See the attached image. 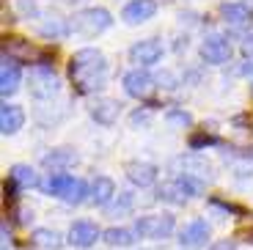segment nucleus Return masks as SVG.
Here are the masks:
<instances>
[{
    "label": "nucleus",
    "mask_w": 253,
    "mask_h": 250,
    "mask_svg": "<svg viewBox=\"0 0 253 250\" xmlns=\"http://www.w3.org/2000/svg\"><path fill=\"white\" fill-rule=\"evenodd\" d=\"M108 75H110L108 58L96 47H83L69 58V80L75 85V91L83 96L102 91L108 85Z\"/></svg>",
    "instance_id": "1"
},
{
    "label": "nucleus",
    "mask_w": 253,
    "mask_h": 250,
    "mask_svg": "<svg viewBox=\"0 0 253 250\" xmlns=\"http://www.w3.org/2000/svg\"><path fill=\"white\" fill-rule=\"evenodd\" d=\"M72 33L85 39H96L99 33H105L110 25H113V14L102 6H91V8H80L75 11V17L69 19Z\"/></svg>",
    "instance_id": "2"
},
{
    "label": "nucleus",
    "mask_w": 253,
    "mask_h": 250,
    "mask_svg": "<svg viewBox=\"0 0 253 250\" xmlns=\"http://www.w3.org/2000/svg\"><path fill=\"white\" fill-rule=\"evenodd\" d=\"M176 231V217L171 212L163 214H140L135 220V234L140 239H168Z\"/></svg>",
    "instance_id": "3"
},
{
    "label": "nucleus",
    "mask_w": 253,
    "mask_h": 250,
    "mask_svg": "<svg viewBox=\"0 0 253 250\" xmlns=\"http://www.w3.org/2000/svg\"><path fill=\"white\" fill-rule=\"evenodd\" d=\"M28 91L33 99H52L61 91V80H58L52 66H33L28 75Z\"/></svg>",
    "instance_id": "4"
},
{
    "label": "nucleus",
    "mask_w": 253,
    "mask_h": 250,
    "mask_svg": "<svg viewBox=\"0 0 253 250\" xmlns=\"http://www.w3.org/2000/svg\"><path fill=\"white\" fill-rule=\"evenodd\" d=\"M231 55H234V47L223 33H209L201 42V61L209 66H223V63L231 61Z\"/></svg>",
    "instance_id": "5"
},
{
    "label": "nucleus",
    "mask_w": 253,
    "mask_h": 250,
    "mask_svg": "<svg viewBox=\"0 0 253 250\" xmlns=\"http://www.w3.org/2000/svg\"><path fill=\"white\" fill-rule=\"evenodd\" d=\"M163 52H165V47L160 39H143V42H135L126 55H129L132 63H138V69H149V66L163 61Z\"/></svg>",
    "instance_id": "6"
},
{
    "label": "nucleus",
    "mask_w": 253,
    "mask_h": 250,
    "mask_svg": "<svg viewBox=\"0 0 253 250\" xmlns=\"http://www.w3.org/2000/svg\"><path fill=\"white\" fill-rule=\"evenodd\" d=\"M176 168H182L184 176H193V179H201V181H212L215 179V168H212V163H209L207 157H201L198 151H190V154L179 157Z\"/></svg>",
    "instance_id": "7"
},
{
    "label": "nucleus",
    "mask_w": 253,
    "mask_h": 250,
    "mask_svg": "<svg viewBox=\"0 0 253 250\" xmlns=\"http://www.w3.org/2000/svg\"><path fill=\"white\" fill-rule=\"evenodd\" d=\"M154 83H157V77H152L146 69H132V72L124 75L121 85H124L126 96H132V99H146V96H152Z\"/></svg>",
    "instance_id": "8"
},
{
    "label": "nucleus",
    "mask_w": 253,
    "mask_h": 250,
    "mask_svg": "<svg viewBox=\"0 0 253 250\" xmlns=\"http://www.w3.org/2000/svg\"><path fill=\"white\" fill-rule=\"evenodd\" d=\"M102 237L99 225L91 223V220H77V223L69 225V234H66V242L72 245V248H91V245H96V239Z\"/></svg>",
    "instance_id": "9"
},
{
    "label": "nucleus",
    "mask_w": 253,
    "mask_h": 250,
    "mask_svg": "<svg viewBox=\"0 0 253 250\" xmlns=\"http://www.w3.org/2000/svg\"><path fill=\"white\" fill-rule=\"evenodd\" d=\"M209 234H212L209 223L201 217H196V220H190V223H184L182 228H179V245H184V248H201V245H207Z\"/></svg>",
    "instance_id": "10"
},
{
    "label": "nucleus",
    "mask_w": 253,
    "mask_h": 250,
    "mask_svg": "<svg viewBox=\"0 0 253 250\" xmlns=\"http://www.w3.org/2000/svg\"><path fill=\"white\" fill-rule=\"evenodd\" d=\"M157 14V0H129L121 8V19L126 25H143Z\"/></svg>",
    "instance_id": "11"
},
{
    "label": "nucleus",
    "mask_w": 253,
    "mask_h": 250,
    "mask_svg": "<svg viewBox=\"0 0 253 250\" xmlns=\"http://www.w3.org/2000/svg\"><path fill=\"white\" fill-rule=\"evenodd\" d=\"M77 163H80L77 151L75 149H66V146L52 149V151H47V154L42 157V165H44L47 170H52V173H66V170L75 168Z\"/></svg>",
    "instance_id": "12"
},
{
    "label": "nucleus",
    "mask_w": 253,
    "mask_h": 250,
    "mask_svg": "<svg viewBox=\"0 0 253 250\" xmlns=\"http://www.w3.org/2000/svg\"><path fill=\"white\" fill-rule=\"evenodd\" d=\"M126 179L132 181L135 187H152L160 176V168L154 163H140V160H132V163L124 165Z\"/></svg>",
    "instance_id": "13"
},
{
    "label": "nucleus",
    "mask_w": 253,
    "mask_h": 250,
    "mask_svg": "<svg viewBox=\"0 0 253 250\" xmlns=\"http://www.w3.org/2000/svg\"><path fill=\"white\" fill-rule=\"evenodd\" d=\"M121 102L119 99H110V96H102V99H96L94 105L88 107V113H91V119L96 121V124H102V126H113L116 121H119V116H121Z\"/></svg>",
    "instance_id": "14"
},
{
    "label": "nucleus",
    "mask_w": 253,
    "mask_h": 250,
    "mask_svg": "<svg viewBox=\"0 0 253 250\" xmlns=\"http://www.w3.org/2000/svg\"><path fill=\"white\" fill-rule=\"evenodd\" d=\"M19 83H22V69H19V61H14L11 55H6V52H3V69H0V94L8 99L11 94H17Z\"/></svg>",
    "instance_id": "15"
},
{
    "label": "nucleus",
    "mask_w": 253,
    "mask_h": 250,
    "mask_svg": "<svg viewBox=\"0 0 253 250\" xmlns=\"http://www.w3.org/2000/svg\"><path fill=\"white\" fill-rule=\"evenodd\" d=\"M22 126H25V110L19 105L3 102V107H0V132L3 135H17Z\"/></svg>",
    "instance_id": "16"
},
{
    "label": "nucleus",
    "mask_w": 253,
    "mask_h": 250,
    "mask_svg": "<svg viewBox=\"0 0 253 250\" xmlns=\"http://www.w3.org/2000/svg\"><path fill=\"white\" fill-rule=\"evenodd\" d=\"M119 195V190H116V181L110 179V176H96L94 184H91V204L94 207H110V201Z\"/></svg>",
    "instance_id": "17"
},
{
    "label": "nucleus",
    "mask_w": 253,
    "mask_h": 250,
    "mask_svg": "<svg viewBox=\"0 0 253 250\" xmlns=\"http://www.w3.org/2000/svg\"><path fill=\"white\" fill-rule=\"evenodd\" d=\"M135 239H138L135 228H124V225H113V228L102 231V242L110 245V248H132Z\"/></svg>",
    "instance_id": "18"
},
{
    "label": "nucleus",
    "mask_w": 253,
    "mask_h": 250,
    "mask_svg": "<svg viewBox=\"0 0 253 250\" xmlns=\"http://www.w3.org/2000/svg\"><path fill=\"white\" fill-rule=\"evenodd\" d=\"M8 179L17 184L19 190H28V187H42V181H39V173L31 168V165H11V170H8Z\"/></svg>",
    "instance_id": "19"
},
{
    "label": "nucleus",
    "mask_w": 253,
    "mask_h": 250,
    "mask_svg": "<svg viewBox=\"0 0 253 250\" xmlns=\"http://www.w3.org/2000/svg\"><path fill=\"white\" fill-rule=\"evenodd\" d=\"M220 17L226 19L228 25H248L251 22V8L245 3H223L220 6Z\"/></svg>",
    "instance_id": "20"
},
{
    "label": "nucleus",
    "mask_w": 253,
    "mask_h": 250,
    "mask_svg": "<svg viewBox=\"0 0 253 250\" xmlns=\"http://www.w3.org/2000/svg\"><path fill=\"white\" fill-rule=\"evenodd\" d=\"M72 179H75V176H69V173H50L42 181V193L52 195V198H63V193L69 190Z\"/></svg>",
    "instance_id": "21"
},
{
    "label": "nucleus",
    "mask_w": 253,
    "mask_h": 250,
    "mask_svg": "<svg viewBox=\"0 0 253 250\" xmlns=\"http://www.w3.org/2000/svg\"><path fill=\"white\" fill-rule=\"evenodd\" d=\"M69 31H72V25L63 17H58V14L44 17V22H39V33H42L44 39H61V36H66Z\"/></svg>",
    "instance_id": "22"
},
{
    "label": "nucleus",
    "mask_w": 253,
    "mask_h": 250,
    "mask_svg": "<svg viewBox=\"0 0 253 250\" xmlns=\"http://www.w3.org/2000/svg\"><path fill=\"white\" fill-rule=\"evenodd\" d=\"M157 195H160L163 201H168V204H176V207H184V204H187V198H190V195L184 193V187H182V181H179V179L165 181L163 187H160Z\"/></svg>",
    "instance_id": "23"
},
{
    "label": "nucleus",
    "mask_w": 253,
    "mask_h": 250,
    "mask_svg": "<svg viewBox=\"0 0 253 250\" xmlns=\"http://www.w3.org/2000/svg\"><path fill=\"white\" fill-rule=\"evenodd\" d=\"M31 242L42 250H61L63 239H61V234L52 231V228H36V231L31 234Z\"/></svg>",
    "instance_id": "24"
},
{
    "label": "nucleus",
    "mask_w": 253,
    "mask_h": 250,
    "mask_svg": "<svg viewBox=\"0 0 253 250\" xmlns=\"http://www.w3.org/2000/svg\"><path fill=\"white\" fill-rule=\"evenodd\" d=\"M85 195H91V187H88V181L85 179H72V184H69V190L63 193V204H69V207H80L83 201H85Z\"/></svg>",
    "instance_id": "25"
},
{
    "label": "nucleus",
    "mask_w": 253,
    "mask_h": 250,
    "mask_svg": "<svg viewBox=\"0 0 253 250\" xmlns=\"http://www.w3.org/2000/svg\"><path fill=\"white\" fill-rule=\"evenodd\" d=\"M165 121H168L171 126H179V129L193 126V116H190L184 107H168V110H165Z\"/></svg>",
    "instance_id": "26"
},
{
    "label": "nucleus",
    "mask_w": 253,
    "mask_h": 250,
    "mask_svg": "<svg viewBox=\"0 0 253 250\" xmlns=\"http://www.w3.org/2000/svg\"><path fill=\"white\" fill-rule=\"evenodd\" d=\"M187 143H190V149H193V151H201V149H209V146H217V143H220V138L204 129V132H193Z\"/></svg>",
    "instance_id": "27"
},
{
    "label": "nucleus",
    "mask_w": 253,
    "mask_h": 250,
    "mask_svg": "<svg viewBox=\"0 0 253 250\" xmlns=\"http://www.w3.org/2000/svg\"><path fill=\"white\" fill-rule=\"evenodd\" d=\"M132 204H135V195L132 193H119V204L110 209V214H126L129 209H132Z\"/></svg>",
    "instance_id": "28"
},
{
    "label": "nucleus",
    "mask_w": 253,
    "mask_h": 250,
    "mask_svg": "<svg viewBox=\"0 0 253 250\" xmlns=\"http://www.w3.org/2000/svg\"><path fill=\"white\" fill-rule=\"evenodd\" d=\"M17 6L25 17H39V6L33 3V0H17Z\"/></svg>",
    "instance_id": "29"
},
{
    "label": "nucleus",
    "mask_w": 253,
    "mask_h": 250,
    "mask_svg": "<svg viewBox=\"0 0 253 250\" xmlns=\"http://www.w3.org/2000/svg\"><path fill=\"white\" fill-rule=\"evenodd\" d=\"M157 83H160V88H176L179 85V80L171 75V72H163V75L157 77Z\"/></svg>",
    "instance_id": "30"
},
{
    "label": "nucleus",
    "mask_w": 253,
    "mask_h": 250,
    "mask_svg": "<svg viewBox=\"0 0 253 250\" xmlns=\"http://www.w3.org/2000/svg\"><path fill=\"white\" fill-rule=\"evenodd\" d=\"M31 220H33V212H31V209H17V223H19V225H28Z\"/></svg>",
    "instance_id": "31"
},
{
    "label": "nucleus",
    "mask_w": 253,
    "mask_h": 250,
    "mask_svg": "<svg viewBox=\"0 0 253 250\" xmlns=\"http://www.w3.org/2000/svg\"><path fill=\"white\" fill-rule=\"evenodd\" d=\"M209 250H237V242H231V239H220V242H215Z\"/></svg>",
    "instance_id": "32"
},
{
    "label": "nucleus",
    "mask_w": 253,
    "mask_h": 250,
    "mask_svg": "<svg viewBox=\"0 0 253 250\" xmlns=\"http://www.w3.org/2000/svg\"><path fill=\"white\" fill-rule=\"evenodd\" d=\"M129 121H132L135 126H138V124H146V121H149V110H143V113H140V110H135L132 116H129Z\"/></svg>",
    "instance_id": "33"
},
{
    "label": "nucleus",
    "mask_w": 253,
    "mask_h": 250,
    "mask_svg": "<svg viewBox=\"0 0 253 250\" xmlns=\"http://www.w3.org/2000/svg\"><path fill=\"white\" fill-rule=\"evenodd\" d=\"M11 245V234H8V225H3V250Z\"/></svg>",
    "instance_id": "34"
},
{
    "label": "nucleus",
    "mask_w": 253,
    "mask_h": 250,
    "mask_svg": "<svg viewBox=\"0 0 253 250\" xmlns=\"http://www.w3.org/2000/svg\"><path fill=\"white\" fill-rule=\"evenodd\" d=\"M242 47H245V52H248V55H253V36H248Z\"/></svg>",
    "instance_id": "35"
},
{
    "label": "nucleus",
    "mask_w": 253,
    "mask_h": 250,
    "mask_svg": "<svg viewBox=\"0 0 253 250\" xmlns=\"http://www.w3.org/2000/svg\"><path fill=\"white\" fill-rule=\"evenodd\" d=\"M61 3H75V0H61Z\"/></svg>",
    "instance_id": "36"
},
{
    "label": "nucleus",
    "mask_w": 253,
    "mask_h": 250,
    "mask_svg": "<svg viewBox=\"0 0 253 250\" xmlns=\"http://www.w3.org/2000/svg\"><path fill=\"white\" fill-rule=\"evenodd\" d=\"M251 96H253V83H251Z\"/></svg>",
    "instance_id": "37"
}]
</instances>
